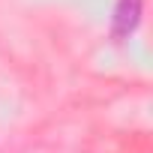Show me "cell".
<instances>
[{"label": "cell", "instance_id": "6da1fadb", "mask_svg": "<svg viewBox=\"0 0 153 153\" xmlns=\"http://www.w3.org/2000/svg\"><path fill=\"white\" fill-rule=\"evenodd\" d=\"M141 12H144V0H117L114 15H111V39L114 42H126L138 30Z\"/></svg>", "mask_w": 153, "mask_h": 153}]
</instances>
